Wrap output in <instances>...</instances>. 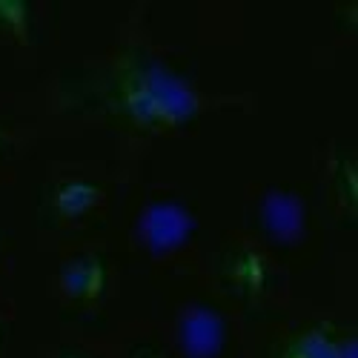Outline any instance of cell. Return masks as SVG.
<instances>
[{
    "instance_id": "1",
    "label": "cell",
    "mask_w": 358,
    "mask_h": 358,
    "mask_svg": "<svg viewBox=\"0 0 358 358\" xmlns=\"http://www.w3.org/2000/svg\"><path fill=\"white\" fill-rule=\"evenodd\" d=\"M98 98L106 112L141 129H172L195 121L201 95L195 83L161 55L127 46L98 80Z\"/></svg>"
},
{
    "instance_id": "2",
    "label": "cell",
    "mask_w": 358,
    "mask_h": 358,
    "mask_svg": "<svg viewBox=\"0 0 358 358\" xmlns=\"http://www.w3.org/2000/svg\"><path fill=\"white\" fill-rule=\"evenodd\" d=\"M275 358H355V336L338 324L321 321L287 338Z\"/></svg>"
},
{
    "instance_id": "3",
    "label": "cell",
    "mask_w": 358,
    "mask_h": 358,
    "mask_svg": "<svg viewBox=\"0 0 358 358\" xmlns=\"http://www.w3.org/2000/svg\"><path fill=\"white\" fill-rule=\"evenodd\" d=\"M192 215L187 206H181V201H155L149 203V210L143 215V235L146 244L152 250H175L178 244H184L192 235Z\"/></svg>"
},
{
    "instance_id": "4",
    "label": "cell",
    "mask_w": 358,
    "mask_h": 358,
    "mask_svg": "<svg viewBox=\"0 0 358 358\" xmlns=\"http://www.w3.org/2000/svg\"><path fill=\"white\" fill-rule=\"evenodd\" d=\"M181 344L189 358H215L224 347V321L213 307H192L181 321Z\"/></svg>"
},
{
    "instance_id": "5",
    "label": "cell",
    "mask_w": 358,
    "mask_h": 358,
    "mask_svg": "<svg viewBox=\"0 0 358 358\" xmlns=\"http://www.w3.org/2000/svg\"><path fill=\"white\" fill-rule=\"evenodd\" d=\"M103 201V189L98 184H89L83 178H72V181H61L55 187L52 203L55 213L64 221H78L86 213H92L95 206Z\"/></svg>"
},
{
    "instance_id": "6",
    "label": "cell",
    "mask_w": 358,
    "mask_h": 358,
    "mask_svg": "<svg viewBox=\"0 0 358 358\" xmlns=\"http://www.w3.org/2000/svg\"><path fill=\"white\" fill-rule=\"evenodd\" d=\"M64 287L75 298H98L106 289V261L101 255H78L64 266Z\"/></svg>"
},
{
    "instance_id": "7",
    "label": "cell",
    "mask_w": 358,
    "mask_h": 358,
    "mask_svg": "<svg viewBox=\"0 0 358 358\" xmlns=\"http://www.w3.org/2000/svg\"><path fill=\"white\" fill-rule=\"evenodd\" d=\"M304 224V210L298 206L292 195L273 192L264 201V227L266 232H273L275 238H292L301 232Z\"/></svg>"
},
{
    "instance_id": "8",
    "label": "cell",
    "mask_w": 358,
    "mask_h": 358,
    "mask_svg": "<svg viewBox=\"0 0 358 358\" xmlns=\"http://www.w3.org/2000/svg\"><path fill=\"white\" fill-rule=\"evenodd\" d=\"M229 275L247 292H264L266 284H270V278H273V270L266 266V261L258 252L241 250V252H235L229 258Z\"/></svg>"
},
{
    "instance_id": "9",
    "label": "cell",
    "mask_w": 358,
    "mask_h": 358,
    "mask_svg": "<svg viewBox=\"0 0 358 358\" xmlns=\"http://www.w3.org/2000/svg\"><path fill=\"white\" fill-rule=\"evenodd\" d=\"M333 178H336V189H338V201L344 206H355V158L350 149H341L333 161Z\"/></svg>"
},
{
    "instance_id": "10",
    "label": "cell",
    "mask_w": 358,
    "mask_h": 358,
    "mask_svg": "<svg viewBox=\"0 0 358 358\" xmlns=\"http://www.w3.org/2000/svg\"><path fill=\"white\" fill-rule=\"evenodd\" d=\"M29 15H32V6L23 3V0H0V23H6L9 29L26 32Z\"/></svg>"
},
{
    "instance_id": "11",
    "label": "cell",
    "mask_w": 358,
    "mask_h": 358,
    "mask_svg": "<svg viewBox=\"0 0 358 358\" xmlns=\"http://www.w3.org/2000/svg\"><path fill=\"white\" fill-rule=\"evenodd\" d=\"M132 358H164L158 350H152V347H138L135 352H132Z\"/></svg>"
},
{
    "instance_id": "12",
    "label": "cell",
    "mask_w": 358,
    "mask_h": 358,
    "mask_svg": "<svg viewBox=\"0 0 358 358\" xmlns=\"http://www.w3.org/2000/svg\"><path fill=\"white\" fill-rule=\"evenodd\" d=\"M55 358H86V355H80L78 350H61V352H57Z\"/></svg>"
},
{
    "instance_id": "13",
    "label": "cell",
    "mask_w": 358,
    "mask_h": 358,
    "mask_svg": "<svg viewBox=\"0 0 358 358\" xmlns=\"http://www.w3.org/2000/svg\"><path fill=\"white\" fill-rule=\"evenodd\" d=\"M3 146H6V132H3V127H0V152H3Z\"/></svg>"
},
{
    "instance_id": "14",
    "label": "cell",
    "mask_w": 358,
    "mask_h": 358,
    "mask_svg": "<svg viewBox=\"0 0 358 358\" xmlns=\"http://www.w3.org/2000/svg\"><path fill=\"white\" fill-rule=\"evenodd\" d=\"M0 327H3V324H0Z\"/></svg>"
}]
</instances>
